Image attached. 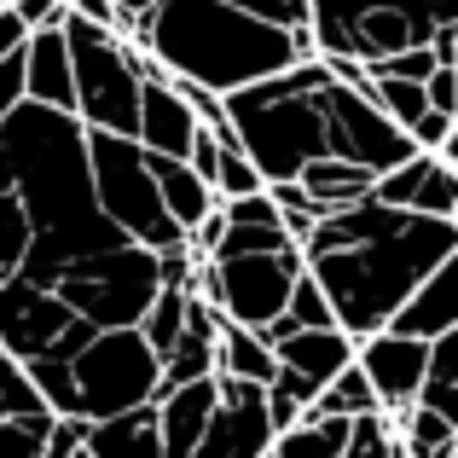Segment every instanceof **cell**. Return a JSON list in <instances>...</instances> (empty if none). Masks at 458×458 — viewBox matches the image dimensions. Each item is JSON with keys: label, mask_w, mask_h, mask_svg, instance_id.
I'll list each match as a JSON object with an SVG mask.
<instances>
[{"label": "cell", "mask_w": 458, "mask_h": 458, "mask_svg": "<svg viewBox=\"0 0 458 458\" xmlns=\"http://www.w3.org/2000/svg\"><path fill=\"white\" fill-rule=\"evenodd\" d=\"M296 250L331 302V319L348 336H366L383 331L389 313L447 256H458V215H424L383 198H360L319 215Z\"/></svg>", "instance_id": "1"}, {"label": "cell", "mask_w": 458, "mask_h": 458, "mask_svg": "<svg viewBox=\"0 0 458 458\" xmlns=\"http://www.w3.org/2000/svg\"><path fill=\"white\" fill-rule=\"evenodd\" d=\"M168 76H186L209 93H233L244 81L284 70L313 53L308 23H273L238 0H151L134 18V35Z\"/></svg>", "instance_id": "2"}, {"label": "cell", "mask_w": 458, "mask_h": 458, "mask_svg": "<svg viewBox=\"0 0 458 458\" xmlns=\"http://www.w3.org/2000/svg\"><path fill=\"white\" fill-rule=\"evenodd\" d=\"M23 371L35 377V389L47 394L53 412H81V418L157 401V383H163V360L140 336V325H99L76 343L64 366H23Z\"/></svg>", "instance_id": "3"}, {"label": "cell", "mask_w": 458, "mask_h": 458, "mask_svg": "<svg viewBox=\"0 0 458 458\" xmlns=\"http://www.w3.org/2000/svg\"><path fill=\"white\" fill-rule=\"evenodd\" d=\"M70 47V88H76V116L88 128H111V134H134L140 123V76H146L151 53L128 35H111L105 23L81 18L64 6L58 18Z\"/></svg>", "instance_id": "4"}, {"label": "cell", "mask_w": 458, "mask_h": 458, "mask_svg": "<svg viewBox=\"0 0 458 458\" xmlns=\"http://www.w3.org/2000/svg\"><path fill=\"white\" fill-rule=\"evenodd\" d=\"M313 53L383 58L458 23V0H308Z\"/></svg>", "instance_id": "5"}, {"label": "cell", "mask_w": 458, "mask_h": 458, "mask_svg": "<svg viewBox=\"0 0 458 458\" xmlns=\"http://www.w3.org/2000/svg\"><path fill=\"white\" fill-rule=\"evenodd\" d=\"M88 168H93V198H99V209L111 215L134 244L163 250V244H180V238H186V226H180L174 215L163 209V198H157L146 146H140L134 134L88 128Z\"/></svg>", "instance_id": "6"}, {"label": "cell", "mask_w": 458, "mask_h": 458, "mask_svg": "<svg viewBox=\"0 0 458 458\" xmlns=\"http://www.w3.org/2000/svg\"><path fill=\"white\" fill-rule=\"evenodd\" d=\"M424 360H429V343L424 336H401V331H366L354 336V366L366 371L371 394H377L383 412H401V406L418 401V383H424Z\"/></svg>", "instance_id": "7"}, {"label": "cell", "mask_w": 458, "mask_h": 458, "mask_svg": "<svg viewBox=\"0 0 458 458\" xmlns=\"http://www.w3.org/2000/svg\"><path fill=\"white\" fill-rule=\"evenodd\" d=\"M371 198L401 203V209H424V215H458V157L447 151L401 157L371 180Z\"/></svg>", "instance_id": "8"}, {"label": "cell", "mask_w": 458, "mask_h": 458, "mask_svg": "<svg viewBox=\"0 0 458 458\" xmlns=\"http://www.w3.org/2000/svg\"><path fill=\"white\" fill-rule=\"evenodd\" d=\"M267 447H273L267 389H261V394H215L191 458H256Z\"/></svg>", "instance_id": "9"}, {"label": "cell", "mask_w": 458, "mask_h": 458, "mask_svg": "<svg viewBox=\"0 0 458 458\" xmlns=\"http://www.w3.org/2000/svg\"><path fill=\"white\" fill-rule=\"evenodd\" d=\"M191 134H198V116H191V105L180 99L174 76H168L163 64H146V76H140V123H134V140L146 151H163V157H186Z\"/></svg>", "instance_id": "10"}, {"label": "cell", "mask_w": 458, "mask_h": 458, "mask_svg": "<svg viewBox=\"0 0 458 458\" xmlns=\"http://www.w3.org/2000/svg\"><path fill=\"white\" fill-rule=\"evenodd\" d=\"M18 64H23V99L76 111V88H70V47H64V30H58V23H41V30L23 35Z\"/></svg>", "instance_id": "11"}, {"label": "cell", "mask_w": 458, "mask_h": 458, "mask_svg": "<svg viewBox=\"0 0 458 458\" xmlns=\"http://www.w3.org/2000/svg\"><path fill=\"white\" fill-rule=\"evenodd\" d=\"M209 406H215V371L186 377L174 389H157V441H163V458H191Z\"/></svg>", "instance_id": "12"}, {"label": "cell", "mask_w": 458, "mask_h": 458, "mask_svg": "<svg viewBox=\"0 0 458 458\" xmlns=\"http://www.w3.org/2000/svg\"><path fill=\"white\" fill-rule=\"evenodd\" d=\"M273 360H279L284 371H296L302 383H313V394H319V383L331 377L336 366L354 360V336H348L343 325H296L291 336L273 343Z\"/></svg>", "instance_id": "13"}, {"label": "cell", "mask_w": 458, "mask_h": 458, "mask_svg": "<svg viewBox=\"0 0 458 458\" xmlns=\"http://www.w3.org/2000/svg\"><path fill=\"white\" fill-rule=\"evenodd\" d=\"M453 325H458V256H447L401 308L389 313V331L424 336V343H429V336H441V331H453Z\"/></svg>", "instance_id": "14"}, {"label": "cell", "mask_w": 458, "mask_h": 458, "mask_svg": "<svg viewBox=\"0 0 458 458\" xmlns=\"http://www.w3.org/2000/svg\"><path fill=\"white\" fill-rule=\"evenodd\" d=\"M134 453L163 458V441H157V401L88 418V458H134Z\"/></svg>", "instance_id": "15"}, {"label": "cell", "mask_w": 458, "mask_h": 458, "mask_svg": "<svg viewBox=\"0 0 458 458\" xmlns=\"http://www.w3.org/2000/svg\"><path fill=\"white\" fill-rule=\"evenodd\" d=\"M291 180L308 191L313 209L331 215V209H343V203L371 198V180H377V174H371L366 163H354V157H331V151H325V157H308V163L296 168Z\"/></svg>", "instance_id": "16"}, {"label": "cell", "mask_w": 458, "mask_h": 458, "mask_svg": "<svg viewBox=\"0 0 458 458\" xmlns=\"http://www.w3.org/2000/svg\"><path fill=\"white\" fill-rule=\"evenodd\" d=\"M146 163H151V180H157V198H163V209L191 233V226H198V215L215 209V186H209V180H198V168H191L186 157L146 151Z\"/></svg>", "instance_id": "17"}, {"label": "cell", "mask_w": 458, "mask_h": 458, "mask_svg": "<svg viewBox=\"0 0 458 458\" xmlns=\"http://www.w3.org/2000/svg\"><path fill=\"white\" fill-rule=\"evenodd\" d=\"M273 343L256 331V325H238V319H221L215 331V371H233V377H250V383H273Z\"/></svg>", "instance_id": "18"}, {"label": "cell", "mask_w": 458, "mask_h": 458, "mask_svg": "<svg viewBox=\"0 0 458 458\" xmlns=\"http://www.w3.org/2000/svg\"><path fill=\"white\" fill-rule=\"evenodd\" d=\"M418 406L453 418L458 424V325L441 336H429V360H424V383H418Z\"/></svg>", "instance_id": "19"}, {"label": "cell", "mask_w": 458, "mask_h": 458, "mask_svg": "<svg viewBox=\"0 0 458 458\" xmlns=\"http://www.w3.org/2000/svg\"><path fill=\"white\" fill-rule=\"evenodd\" d=\"M389 424H394V436H401V453H412V458H441V453L458 447L453 418L429 412V406H418V401L401 406V412H389Z\"/></svg>", "instance_id": "20"}, {"label": "cell", "mask_w": 458, "mask_h": 458, "mask_svg": "<svg viewBox=\"0 0 458 458\" xmlns=\"http://www.w3.org/2000/svg\"><path fill=\"white\" fill-rule=\"evenodd\" d=\"M0 412H6V418L53 412V406H47V394L35 389V377L23 371V360H18V354H6V348H0Z\"/></svg>", "instance_id": "21"}, {"label": "cell", "mask_w": 458, "mask_h": 458, "mask_svg": "<svg viewBox=\"0 0 458 458\" xmlns=\"http://www.w3.org/2000/svg\"><path fill=\"white\" fill-rule=\"evenodd\" d=\"M209 186H215V198H244V191H261L267 180H261V168L250 163L244 151L221 140V151H215V174H209Z\"/></svg>", "instance_id": "22"}, {"label": "cell", "mask_w": 458, "mask_h": 458, "mask_svg": "<svg viewBox=\"0 0 458 458\" xmlns=\"http://www.w3.org/2000/svg\"><path fill=\"white\" fill-rule=\"evenodd\" d=\"M371 99L383 105V116L401 128H412V116L424 111V81H406V76H371Z\"/></svg>", "instance_id": "23"}, {"label": "cell", "mask_w": 458, "mask_h": 458, "mask_svg": "<svg viewBox=\"0 0 458 458\" xmlns=\"http://www.w3.org/2000/svg\"><path fill=\"white\" fill-rule=\"evenodd\" d=\"M41 458H88V418L81 412H53Z\"/></svg>", "instance_id": "24"}, {"label": "cell", "mask_w": 458, "mask_h": 458, "mask_svg": "<svg viewBox=\"0 0 458 458\" xmlns=\"http://www.w3.org/2000/svg\"><path fill=\"white\" fill-rule=\"evenodd\" d=\"M424 99L436 105V111H458V64H429Z\"/></svg>", "instance_id": "25"}, {"label": "cell", "mask_w": 458, "mask_h": 458, "mask_svg": "<svg viewBox=\"0 0 458 458\" xmlns=\"http://www.w3.org/2000/svg\"><path fill=\"white\" fill-rule=\"evenodd\" d=\"M12 12H18L30 30H41V23H58V18H64V0H12Z\"/></svg>", "instance_id": "26"}, {"label": "cell", "mask_w": 458, "mask_h": 458, "mask_svg": "<svg viewBox=\"0 0 458 458\" xmlns=\"http://www.w3.org/2000/svg\"><path fill=\"white\" fill-rule=\"evenodd\" d=\"M18 99H23V64H18V53H12V58H0V116Z\"/></svg>", "instance_id": "27"}, {"label": "cell", "mask_w": 458, "mask_h": 458, "mask_svg": "<svg viewBox=\"0 0 458 458\" xmlns=\"http://www.w3.org/2000/svg\"><path fill=\"white\" fill-rule=\"evenodd\" d=\"M296 412H302V401H291L284 389H267V418H273V436H279V429H291V424H296Z\"/></svg>", "instance_id": "28"}, {"label": "cell", "mask_w": 458, "mask_h": 458, "mask_svg": "<svg viewBox=\"0 0 458 458\" xmlns=\"http://www.w3.org/2000/svg\"><path fill=\"white\" fill-rule=\"evenodd\" d=\"M146 6H151V0H116V12H128V18H140Z\"/></svg>", "instance_id": "29"}]
</instances>
